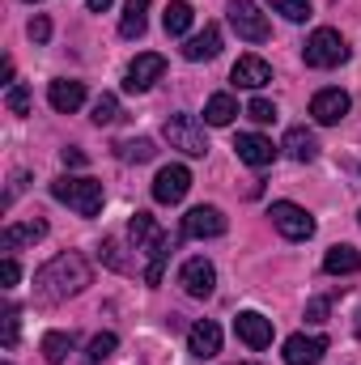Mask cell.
Listing matches in <instances>:
<instances>
[{
    "label": "cell",
    "instance_id": "6da1fadb",
    "mask_svg": "<svg viewBox=\"0 0 361 365\" xmlns=\"http://www.w3.org/2000/svg\"><path fill=\"white\" fill-rule=\"evenodd\" d=\"M86 284H93V268H90V259L77 255V251H64V255H56L51 264H43L34 272L39 302H68V297L86 293Z\"/></svg>",
    "mask_w": 361,
    "mask_h": 365
},
{
    "label": "cell",
    "instance_id": "7a4b0ae2",
    "mask_svg": "<svg viewBox=\"0 0 361 365\" xmlns=\"http://www.w3.org/2000/svg\"><path fill=\"white\" fill-rule=\"evenodd\" d=\"M128 234H132V247L149 259V264H145V280H149V284H162L166 259H171V251H175L171 234H162L158 221H153L149 212H136V217L128 221Z\"/></svg>",
    "mask_w": 361,
    "mask_h": 365
},
{
    "label": "cell",
    "instance_id": "3957f363",
    "mask_svg": "<svg viewBox=\"0 0 361 365\" xmlns=\"http://www.w3.org/2000/svg\"><path fill=\"white\" fill-rule=\"evenodd\" d=\"M51 195L60 204H68L73 212H81V217H98L102 212V200H106L102 182L90 179V175H64V179H56L51 182Z\"/></svg>",
    "mask_w": 361,
    "mask_h": 365
},
{
    "label": "cell",
    "instance_id": "277c9868",
    "mask_svg": "<svg viewBox=\"0 0 361 365\" xmlns=\"http://www.w3.org/2000/svg\"><path fill=\"white\" fill-rule=\"evenodd\" d=\"M302 60H306V68H340V64L349 60V43L340 38V30H332V26H319V30L306 38V47H302Z\"/></svg>",
    "mask_w": 361,
    "mask_h": 365
},
{
    "label": "cell",
    "instance_id": "5b68a950",
    "mask_svg": "<svg viewBox=\"0 0 361 365\" xmlns=\"http://www.w3.org/2000/svg\"><path fill=\"white\" fill-rule=\"evenodd\" d=\"M162 136L171 140V149H179L187 158H204L208 153V136H204V123L195 115H171Z\"/></svg>",
    "mask_w": 361,
    "mask_h": 365
},
{
    "label": "cell",
    "instance_id": "8992f818",
    "mask_svg": "<svg viewBox=\"0 0 361 365\" xmlns=\"http://www.w3.org/2000/svg\"><path fill=\"white\" fill-rule=\"evenodd\" d=\"M268 217L289 242H306V238L315 234V217H310L302 204H293V200H276V204L268 208Z\"/></svg>",
    "mask_w": 361,
    "mask_h": 365
},
{
    "label": "cell",
    "instance_id": "52a82bcc",
    "mask_svg": "<svg viewBox=\"0 0 361 365\" xmlns=\"http://www.w3.org/2000/svg\"><path fill=\"white\" fill-rule=\"evenodd\" d=\"M225 13H230V26H234L238 38H247V43H264L268 38V17L260 13L255 0H230Z\"/></svg>",
    "mask_w": 361,
    "mask_h": 365
},
{
    "label": "cell",
    "instance_id": "ba28073f",
    "mask_svg": "<svg viewBox=\"0 0 361 365\" xmlns=\"http://www.w3.org/2000/svg\"><path fill=\"white\" fill-rule=\"evenodd\" d=\"M162 73H166V60H162L158 51H141V56L128 64V73H123V90L128 93L153 90V81H162Z\"/></svg>",
    "mask_w": 361,
    "mask_h": 365
},
{
    "label": "cell",
    "instance_id": "9c48e42d",
    "mask_svg": "<svg viewBox=\"0 0 361 365\" xmlns=\"http://www.w3.org/2000/svg\"><path fill=\"white\" fill-rule=\"evenodd\" d=\"M179 284H183V293L187 297H213V289H217V268L200 255V259H187L183 264V272H179Z\"/></svg>",
    "mask_w": 361,
    "mask_h": 365
},
{
    "label": "cell",
    "instance_id": "30bf717a",
    "mask_svg": "<svg viewBox=\"0 0 361 365\" xmlns=\"http://www.w3.org/2000/svg\"><path fill=\"white\" fill-rule=\"evenodd\" d=\"M187 191H191V170L187 166L175 162V166H162L158 170V179H153V200L158 204H179Z\"/></svg>",
    "mask_w": 361,
    "mask_h": 365
},
{
    "label": "cell",
    "instance_id": "8fae6325",
    "mask_svg": "<svg viewBox=\"0 0 361 365\" xmlns=\"http://www.w3.org/2000/svg\"><path fill=\"white\" fill-rule=\"evenodd\" d=\"M183 234L187 238H221L225 234V212L213 208V204H200L183 217Z\"/></svg>",
    "mask_w": 361,
    "mask_h": 365
},
{
    "label": "cell",
    "instance_id": "7c38bea8",
    "mask_svg": "<svg viewBox=\"0 0 361 365\" xmlns=\"http://www.w3.org/2000/svg\"><path fill=\"white\" fill-rule=\"evenodd\" d=\"M234 153H238V162H247V166H255V170H264V166L276 162V145H272L268 136H260V132H238Z\"/></svg>",
    "mask_w": 361,
    "mask_h": 365
},
{
    "label": "cell",
    "instance_id": "4fadbf2b",
    "mask_svg": "<svg viewBox=\"0 0 361 365\" xmlns=\"http://www.w3.org/2000/svg\"><path fill=\"white\" fill-rule=\"evenodd\" d=\"M234 331H238V340L247 349H268L272 344V319H264L260 310H243L234 319Z\"/></svg>",
    "mask_w": 361,
    "mask_h": 365
},
{
    "label": "cell",
    "instance_id": "5bb4252c",
    "mask_svg": "<svg viewBox=\"0 0 361 365\" xmlns=\"http://www.w3.org/2000/svg\"><path fill=\"white\" fill-rule=\"evenodd\" d=\"M327 353V340L323 336H289L285 340V365H319Z\"/></svg>",
    "mask_w": 361,
    "mask_h": 365
},
{
    "label": "cell",
    "instance_id": "9a60e30c",
    "mask_svg": "<svg viewBox=\"0 0 361 365\" xmlns=\"http://www.w3.org/2000/svg\"><path fill=\"white\" fill-rule=\"evenodd\" d=\"M187 353L200 357V361L217 357V353H221V327H217L213 319H200V323L187 331Z\"/></svg>",
    "mask_w": 361,
    "mask_h": 365
},
{
    "label": "cell",
    "instance_id": "2e32d148",
    "mask_svg": "<svg viewBox=\"0 0 361 365\" xmlns=\"http://www.w3.org/2000/svg\"><path fill=\"white\" fill-rule=\"evenodd\" d=\"M349 93L345 90H319L310 98V115H315V123H340L345 115H349Z\"/></svg>",
    "mask_w": 361,
    "mask_h": 365
},
{
    "label": "cell",
    "instance_id": "e0dca14e",
    "mask_svg": "<svg viewBox=\"0 0 361 365\" xmlns=\"http://www.w3.org/2000/svg\"><path fill=\"white\" fill-rule=\"evenodd\" d=\"M230 81H234L238 90H264V86L272 81V64L268 60H260V56H243V60L234 64Z\"/></svg>",
    "mask_w": 361,
    "mask_h": 365
},
{
    "label": "cell",
    "instance_id": "ac0fdd59",
    "mask_svg": "<svg viewBox=\"0 0 361 365\" xmlns=\"http://www.w3.org/2000/svg\"><path fill=\"white\" fill-rule=\"evenodd\" d=\"M217 51H221V26H213V21H204V30L183 43V60H191V64L213 60Z\"/></svg>",
    "mask_w": 361,
    "mask_h": 365
},
{
    "label": "cell",
    "instance_id": "d6986e66",
    "mask_svg": "<svg viewBox=\"0 0 361 365\" xmlns=\"http://www.w3.org/2000/svg\"><path fill=\"white\" fill-rule=\"evenodd\" d=\"M39 238H47V221H43V217H34V221H13V225H4V234H0V251H17V247L39 242Z\"/></svg>",
    "mask_w": 361,
    "mask_h": 365
},
{
    "label": "cell",
    "instance_id": "ffe728a7",
    "mask_svg": "<svg viewBox=\"0 0 361 365\" xmlns=\"http://www.w3.org/2000/svg\"><path fill=\"white\" fill-rule=\"evenodd\" d=\"M47 102L60 110V115H73V110H81V102H86V86L81 81H51L47 86Z\"/></svg>",
    "mask_w": 361,
    "mask_h": 365
},
{
    "label": "cell",
    "instance_id": "44dd1931",
    "mask_svg": "<svg viewBox=\"0 0 361 365\" xmlns=\"http://www.w3.org/2000/svg\"><path fill=\"white\" fill-rule=\"evenodd\" d=\"M323 272L327 276H353L361 272V251L349 247V242H336L327 255H323Z\"/></svg>",
    "mask_w": 361,
    "mask_h": 365
},
{
    "label": "cell",
    "instance_id": "7402d4cb",
    "mask_svg": "<svg viewBox=\"0 0 361 365\" xmlns=\"http://www.w3.org/2000/svg\"><path fill=\"white\" fill-rule=\"evenodd\" d=\"M285 153H289L293 162H315V158H319L315 132H310V128H289V132H285Z\"/></svg>",
    "mask_w": 361,
    "mask_h": 365
},
{
    "label": "cell",
    "instance_id": "603a6c76",
    "mask_svg": "<svg viewBox=\"0 0 361 365\" xmlns=\"http://www.w3.org/2000/svg\"><path fill=\"white\" fill-rule=\"evenodd\" d=\"M149 4L153 0H123V17H119V34L123 38H141L145 34V13H149Z\"/></svg>",
    "mask_w": 361,
    "mask_h": 365
},
{
    "label": "cell",
    "instance_id": "cb8c5ba5",
    "mask_svg": "<svg viewBox=\"0 0 361 365\" xmlns=\"http://www.w3.org/2000/svg\"><path fill=\"white\" fill-rule=\"evenodd\" d=\"M234 115H238V102L230 93H213L204 102V123L208 128H225V123H234Z\"/></svg>",
    "mask_w": 361,
    "mask_h": 365
},
{
    "label": "cell",
    "instance_id": "d4e9b609",
    "mask_svg": "<svg viewBox=\"0 0 361 365\" xmlns=\"http://www.w3.org/2000/svg\"><path fill=\"white\" fill-rule=\"evenodd\" d=\"M191 21H195V9H191L187 0L166 4V13H162V26H166V34H171V38H183V34L191 30Z\"/></svg>",
    "mask_w": 361,
    "mask_h": 365
},
{
    "label": "cell",
    "instance_id": "484cf974",
    "mask_svg": "<svg viewBox=\"0 0 361 365\" xmlns=\"http://www.w3.org/2000/svg\"><path fill=\"white\" fill-rule=\"evenodd\" d=\"M68 353H73V331H47L43 336V357H47V365H64Z\"/></svg>",
    "mask_w": 361,
    "mask_h": 365
},
{
    "label": "cell",
    "instance_id": "4316f807",
    "mask_svg": "<svg viewBox=\"0 0 361 365\" xmlns=\"http://www.w3.org/2000/svg\"><path fill=\"white\" fill-rule=\"evenodd\" d=\"M115 158H119V162H136V166H141V162H153V158H158V149H153V140L136 136V140H119V145H115Z\"/></svg>",
    "mask_w": 361,
    "mask_h": 365
},
{
    "label": "cell",
    "instance_id": "83f0119b",
    "mask_svg": "<svg viewBox=\"0 0 361 365\" xmlns=\"http://www.w3.org/2000/svg\"><path fill=\"white\" fill-rule=\"evenodd\" d=\"M90 119L98 123V128H106V123H115V119H119V98H115V93H102V98L93 102Z\"/></svg>",
    "mask_w": 361,
    "mask_h": 365
},
{
    "label": "cell",
    "instance_id": "f1b7e54d",
    "mask_svg": "<svg viewBox=\"0 0 361 365\" xmlns=\"http://www.w3.org/2000/svg\"><path fill=\"white\" fill-rule=\"evenodd\" d=\"M272 13H280L285 21H306L310 17V0H268Z\"/></svg>",
    "mask_w": 361,
    "mask_h": 365
},
{
    "label": "cell",
    "instance_id": "f546056e",
    "mask_svg": "<svg viewBox=\"0 0 361 365\" xmlns=\"http://www.w3.org/2000/svg\"><path fill=\"white\" fill-rule=\"evenodd\" d=\"M115 344H119V340H115L111 331H98V336L90 340V353H86V357H90V365H102L111 353H115Z\"/></svg>",
    "mask_w": 361,
    "mask_h": 365
},
{
    "label": "cell",
    "instance_id": "4dcf8cb0",
    "mask_svg": "<svg viewBox=\"0 0 361 365\" xmlns=\"http://www.w3.org/2000/svg\"><path fill=\"white\" fill-rule=\"evenodd\" d=\"M4 106H9L13 115H26V110H30V90H26V86H9V93H4Z\"/></svg>",
    "mask_w": 361,
    "mask_h": 365
},
{
    "label": "cell",
    "instance_id": "1f68e13d",
    "mask_svg": "<svg viewBox=\"0 0 361 365\" xmlns=\"http://www.w3.org/2000/svg\"><path fill=\"white\" fill-rule=\"evenodd\" d=\"M0 340H4V349L17 344V310L13 306H4V314H0Z\"/></svg>",
    "mask_w": 361,
    "mask_h": 365
},
{
    "label": "cell",
    "instance_id": "d6a6232c",
    "mask_svg": "<svg viewBox=\"0 0 361 365\" xmlns=\"http://www.w3.org/2000/svg\"><path fill=\"white\" fill-rule=\"evenodd\" d=\"M102 264H106V268H115V272H128V259L119 255V242H115V238H106V242H102Z\"/></svg>",
    "mask_w": 361,
    "mask_h": 365
},
{
    "label": "cell",
    "instance_id": "836d02e7",
    "mask_svg": "<svg viewBox=\"0 0 361 365\" xmlns=\"http://www.w3.org/2000/svg\"><path fill=\"white\" fill-rule=\"evenodd\" d=\"M247 115H251L255 123H272V119H276V106H272L268 98H251V106H247Z\"/></svg>",
    "mask_w": 361,
    "mask_h": 365
},
{
    "label": "cell",
    "instance_id": "e575fe53",
    "mask_svg": "<svg viewBox=\"0 0 361 365\" xmlns=\"http://www.w3.org/2000/svg\"><path fill=\"white\" fill-rule=\"evenodd\" d=\"M327 310H332L327 297H310L306 302V323H327Z\"/></svg>",
    "mask_w": 361,
    "mask_h": 365
},
{
    "label": "cell",
    "instance_id": "d590c367",
    "mask_svg": "<svg viewBox=\"0 0 361 365\" xmlns=\"http://www.w3.org/2000/svg\"><path fill=\"white\" fill-rule=\"evenodd\" d=\"M47 38H51V21L39 13V17L30 21V43H47Z\"/></svg>",
    "mask_w": 361,
    "mask_h": 365
},
{
    "label": "cell",
    "instance_id": "8d00e7d4",
    "mask_svg": "<svg viewBox=\"0 0 361 365\" xmlns=\"http://www.w3.org/2000/svg\"><path fill=\"white\" fill-rule=\"evenodd\" d=\"M26 191V175H13V182H9V191H4V200H0V208H13V200Z\"/></svg>",
    "mask_w": 361,
    "mask_h": 365
},
{
    "label": "cell",
    "instance_id": "74e56055",
    "mask_svg": "<svg viewBox=\"0 0 361 365\" xmlns=\"http://www.w3.org/2000/svg\"><path fill=\"white\" fill-rule=\"evenodd\" d=\"M17 276H21L17 259H4V264H0V284H4V289H13V284H17Z\"/></svg>",
    "mask_w": 361,
    "mask_h": 365
},
{
    "label": "cell",
    "instance_id": "f35d334b",
    "mask_svg": "<svg viewBox=\"0 0 361 365\" xmlns=\"http://www.w3.org/2000/svg\"><path fill=\"white\" fill-rule=\"evenodd\" d=\"M64 166H86V153L81 149H64Z\"/></svg>",
    "mask_w": 361,
    "mask_h": 365
},
{
    "label": "cell",
    "instance_id": "ab89813d",
    "mask_svg": "<svg viewBox=\"0 0 361 365\" xmlns=\"http://www.w3.org/2000/svg\"><path fill=\"white\" fill-rule=\"evenodd\" d=\"M0 81H4V86H13V60H4V64H0Z\"/></svg>",
    "mask_w": 361,
    "mask_h": 365
},
{
    "label": "cell",
    "instance_id": "60d3db41",
    "mask_svg": "<svg viewBox=\"0 0 361 365\" xmlns=\"http://www.w3.org/2000/svg\"><path fill=\"white\" fill-rule=\"evenodd\" d=\"M111 4H115V0H90V13H106Z\"/></svg>",
    "mask_w": 361,
    "mask_h": 365
},
{
    "label": "cell",
    "instance_id": "b9f144b4",
    "mask_svg": "<svg viewBox=\"0 0 361 365\" xmlns=\"http://www.w3.org/2000/svg\"><path fill=\"white\" fill-rule=\"evenodd\" d=\"M357 336H361V310H357Z\"/></svg>",
    "mask_w": 361,
    "mask_h": 365
},
{
    "label": "cell",
    "instance_id": "7bdbcfd3",
    "mask_svg": "<svg viewBox=\"0 0 361 365\" xmlns=\"http://www.w3.org/2000/svg\"><path fill=\"white\" fill-rule=\"evenodd\" d=\"M30 4H39V0H30Z\"/></svg>",
    "mask_w": 361,
    "mask_h": 365
},
{
    "label": "cell",
    "instance_id": "ee69618b",
    "mask_svg": "<svg viewBox=\"0 0 361 365\" xmlns=\"http://www.w3.org/2000/svg\"><path fill=\"white\" fill-rule=\"evenodd\" d=\"M4 365H9V361H4Z\"/></svg>",
    "mask_w": 361,
    "mask_h": 365
}]
</instances>
